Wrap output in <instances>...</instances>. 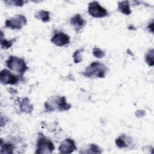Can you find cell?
I'll return each mask as SVG.
<instances>
[{"label":"cell","mask_w":154,"mask_h":154,"mask_svg":"<svg viewBox=\"0 0 154 154\" xmlns=\"http://www.w3.org/2000/svg\"><path fill=\"white\" fill-rule=\"evenodd\" d=\"M54 148V145L51 140L46 138L43 134H39L35 153H51Z\"/></svg>","instance_id":"cell-4"},{"label":"cell","mask_w":154,"mask_h":154,"mask_svg":"<svg viewBox=\"0 0 154 154\" xmlns=\"http://www.w3.org/2000/svg\"><path fill=\"white\" fill-rule=\"evenodd\" d=\"M6 66L10 70L19 73L20 75H23L28 69L24 60L16 56H10L6 61Z\"/></svg>","instance_id":"cell-3"},{"label":"cell","mask_w":154,"mask_h":154,"mask_svg":"<svg viewBox=\"0 0 154 154\" xmlns=\"http://www.w3.org/2000/svg\"><path fill=\"white\" fill-rule=\"evenodd\" d=\"M58 149L61 153H71L76 149V147L73 140L66 138L61 143Z\"/></svg>","instance_id":"cell-9"},{"label":"cell","mask_w":154,"mask_h":154,"mask_svg":"<svg viewBox=\"0 0 154 154\" xmlns=\"http://www.w3.org/2000/svg\"><path fill=\"white\" fill-rule=\"evenodd\" d=\"M27 20L25 16L22 14H16L8 19L5 23V27L11 29H20L26 25Z\"/></svg>","instance_id":"cell-5"},{"label":"cell","mask_w":154,"mask_h":154,"mask_svg":"<svg viewBox=\"0 0 154 154\" xmlns=\"http://www.w3.org/2000/svg\"><path fill=\"white\" fill-rule=\"evenodd\" d=\"M51 41L56 46H63L69 43L70 38L66 34L63 32H58L53 35Z\"/></svg>","instance_id":"cell-8"},{"label":"cell","mask_w":154,"mask_h":154,"mask_svg":"<svg viewBox=\"0 0 154 154\" xmlns=\"http://www.w3.org/2000/svg\"><path fill=\"white\" fill-rule=\"evenodd\" d=\"M70 24L75 27L76 32H78L86 24V21L79 14H75L73 17H72L70 19Z\"/></svg>","instance_id":"cell-10"},{"label":"cell","mask_w":154,"mask_h":154,"mask_svg":"<svg viewBox=\"0 0 154 154\" xmlns=\"http://www.w3.org/2000/svg\"><path fill=\"white\" fill-rule=\"evenodd\" d=\"M115 142H116L117 146L120 149L128 147V144H127L126 141L125 140V139L123 138V136H120V137H118L116 140Z\"/></svg>","instance_id":"cell-17"},{"label":"cell","mask_w":154,"mask_h":154,"mask_svg":"<svg viewBox=\"0 0 154 154\" xmlns=\"http://www.w3.org/2000/svg\"><path fill=\"white\" fill-rule=\"evenodd\" d=\"M34 17L38 20H41L44 23L48 22L50 20V12L41 10L35 13Z\"/></svg>","instance_id":"cell-13"},{"label":"cell","mask_w":154,"mask_h":154,"mask_svg":"<svg viewBox=\"0 0 154 154\" xmlns=\"http://www.w3.org/2000/svg\"><path fill=\"white\" fill-rule=\"evenodd\" d=\"M118 10L125 15H129L131 13V10L128 1H121L118 3Z\"/></svg>","instance_id":"cell-12"},{"label":"cell","mask_w":154,"mask_h":154,"mask_svg":"<svg viewBox=\"0 0 154 154\" xmlns=\"http://www.w3.org/2000/svg\"><path fill=\"white\" fill-rule=\"evenodd\" d=\"M14 146L11 143L1 144V153H13L14 149Z\"/></svg>","instance_id":"cell-14"},{"label":"cell","mask_w":154,"mask_h":154,"mask_svg":"<svg viewBox=\"0 0 154 154\" xmlns=\"http://www.w3.org/2000/svg\"><path fill=\"white\" fill-rule=\"evenodd\" d=\"M147 29L151 31V32H153V22L152 21L151 23H150L147 27Z\"/></svg>","instance_id":"cell-22"},{"label":"cell","mask_w":154,"mask_h":154,"mask_svg":"<svg viewBox=\"0 0 154 154\" xmlns=\"http://www.w3.org/2000/svg\"><path fill=\"white\" fill-rule=\"evenodd\" d=\"M107 70L106 67L103 64L98 61H94L86 67L82 74L87 78H103Z\"/></svg>","instance_id":"cell-2"},{"label":"cell","mask_w":154,"mask_h":154,"mask_svg":"<svg viewBox=\"0 0 154 154\" xmlns=\"http://www.w3.org/2000/svg\"><path fill=\"white\" fill-rule=\"evenodd\" d=\"M102 151L97 146L94 144H91L88 149V150L84 152V153H100Z\"/></svg>","instance_id":"cell-18"},{"label":"cell","mask_w":154,"mask_h":154,"mask_svg":"<svg viewBox=\"0 0 154 154\" xmlns=\"http://www.w3.org/2000/svg\"><path fill=\"white\" fill-rule=\"evenodd\" d=\"M93 54L95 57L97 58H102L105 56V53L100 48L97 47L94 48L93 51Z\"/></svg>","instance_id":"cell-19"},{"label":"cell","mask_w":154,"mask_h":154,"mask_svg":"<svg viewBox=\"0 0 154 154\" xmlns=\"http://www.w3.org/2000/svg\"><path fill=\"white\" fill-rule=\"evenodd\" d=\"M88 12L91 16L97 18L103 17L108 15L107 10L102 7L97 1H93L89 3Z\"/></svg>","instance_id":"cell-6"},{"label":"cell","mask_w":154,"mask_h":154,"mask_svg":"<svg viewBox=\"0 0 154 154\" xmlns=\"http://www.w3.org/2000/svg\"><path fill=\"white\" fill-rule=\"evenodd\" d=\"M5 2L6 4H7L8 5H16V6H18V7H22V6H23V4L28 2V1H19V0H17V1H5Z\"/></svg>","instance_id":"cell-21"},{"label":"cell","mask_w":154,"mask_h":154,"mask_svg":"<svg viewBox=\"0 0 154 154\" xmlns=\"http://www.w3.org/2000/svg\"><path fill=\"white\" fill-rule=\"evenodd\" d=\"M81 51L82 49L76 51L73 54V61L75 63H78L82 61V57H81Z\"/></svg>","instance_id":"cell-20"},{"label":"cell","mask_w":154,"mask_h":154,"mask_svg":"<svg viewBox=\"0 0 154 154\" xmlns=\"http://www.w3.org/2000/svg\"><path fill=\"white\" fill-rule=\"evenodd\" d=\"M145 60L147 64L150 66H153L154 64L153 61V49H151L145 55Z\"/></svg>","instance_id":"cell-16"},{"label":"cell","mask_w":154,"mask_h":154,"mask_svg":"<svg viewBox=\"0 0 154 154\" xmlns=\"http://www.w3.org/2000/svg\"><path fill=\"white\" fill-rule=\"evenodd\" d=\"M33 110V106L28 97L23 98L20 102V111L26 113H31Z\"/></svg>","instance_id":"cell-11"},{"label":"cell","mask_w":154,"mask_h":154,"mask_svg":"<svg viewBox=\"0 0 154 154\" xmlns=\"http://www.w3.org/2000/svg\"><path fill=\"white\" fill-rule=\"evenodd\" d=\"M16 38H13L10 40H7L6 39L3 38V32L1 31V46L2 49H8L10 48L13 44V43L16 41Z\"/></svg>","instance_id":"cell-15"},{"label":"cell","mask_w":154,"mask_h":154,"mask_svg":"<svg viewBox=\"0 0 154 154\" xmlns=\"http://www.w3.org/2000/svg\"><path fill=\"white\" fill-rule=\"evenodd\" d=\"M44 106L45 112L64 111L71 108V105L67 103L64 96H51L46 101Z\"/></svg>","instance_id":"cell-1"},{"label":"cell","mask_w":154,"mask_h":154,"mask_svg":"<svg viewBox=\"0 0 154 154\" xmlns=\"http://www.w3.org/2000/svg\"><path fill=\"white\" fill-rule=\"evenodd\" d=\"M19 76L11 73V72L7 69L1 70L0 73V81L2 84H11L14 85L19 81Z\"/></svg>","instance_id":"cell-7"}]
</instances>
